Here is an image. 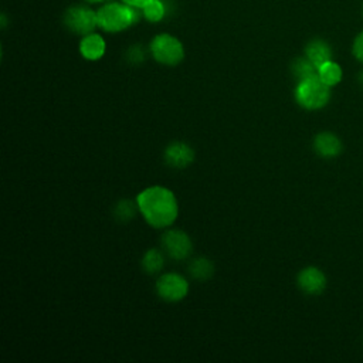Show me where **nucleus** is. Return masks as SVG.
I'll list each match as a JSON object with an SVG mask.
<instances>
[{"label":"nucleus","instance_id":"nucleus-6","mask_svg":"<svg viewBox=\"0 0 363 363\" xmlns=\"http://www.w3.org/2000/svg\"><path fill=\"white\" fill-rule=\"evenodd\" d=\"M156 291L160 298L169 302H176L187 295L189 284L179 274H163L156 282Z\"/></svg>","mask_w":363,"mask_h":363},{"label":"nucleus","instance_id":"nucleus-22","mask_svg":"<svg viewBox=\"0 0 363 363\" xmlns=\"http://www.w3.org/2000/svg\"><path fill=\"white\" fill-rule=\"evenodd\" d=\"M86 1H89V3H99V1H104V0H86Z\"/></svg>","mask_w":363,"mask_h":363},{"label":"nucleus","instance_id":"nucleus-14","mask_svg":"<svg viewBox=\"0 0 363 363\" xmlns=\"http://www.w3.org/2000/svg\"><path fill=\"white\" fill-rule=\"evenodd\" d=\"M292 74L298 78V81H302L311 77H316L318 67L308 57H301L292 62Z\"/></svg>","mask_w":363,"mask_h":363},{"label":"nucleus","instance_id":"nucleus-16","mask_svg":"<svg viewBox=\"0 0 363 363\" xmlns=\"http://www.w3.org/2000/svg\"><path fill=\"white\" fill-rule=\"evenodd\" d=\"M163 264H164V259H163V255L159 250L156 248H152L149 250L147 252H145L143 258H142V267L146 272L149 274H156L159 272L162 268H163Z\"/></svg>","mask_w":363,"mask_h":363},{"label":"nucleus","instance_id":"nucleus-20","mask_svg":"<svg viewBox=\"0 0 363 363\" xmlns=\"http://www.w3.org/2000/svg\"><path fill=\"white\" fill-rule=\"evenodd\" d=\"M123 3H126V4H129V6H133V7H136V9H142L147 1H150V0H122Z\"/></svg>","mask_w":363,"mask_h":363},{"label":"nucleus","instance_id":"nucleus-21","mask_svg":"<svg viewBox=\"0 0 363 363\" xmlns=\"http://www.w3.org/2000/svg\"><path fill=\"white\" fill-rule=\"evenodd\" d=\"M359 82H360L362 86H363V71H360V74H359Z\"/></svg>","mask_w":363,"mask_h":363},{"label":"nucleus","instance_id":"nucleus-18","mask_svg":"<svg viewBox=\"0 0 363 363\" xmlns=\"http://www.w3.org/2000/svg\"><path fill=\"white\" fill-rule=\"evenodd\" d=\"M136 207H138V204L135 206V203H132L130 200H122L118 203V206L115 208V214L119 220L128 221L135 216Z\"/></svg>","mask_w":363,"mask_h":363},{"label":"nucleus","instance_id":"nucleus-10","mask_svg":"<svg viewBox=\"0 0 363 363\" xmlns=\"http://www.w3.org/2000/svg\"><path fill=\"white\" fill-rule=\"evenodd\" d=\"M313 149L319 156L325 159H332L340 155L343 145L342 140L335 133L320 132L313 139Z\"/></svg>","mask_w":363,"mask_h":363},{"label":"nucleus","instance_id":"nucleus-5","mask_svg":"<svg viewBox=\"0 0 363 363\" xmlns=\"http://www.w3.org/2000/svg\"><path fill=\"white\" fill-rule=\"evenodd\" d=\"M64 24L75 34H91L98 26L96 11L86 6H72L64 14Z\"/></svg>","mask_w":363,"mask_h":363},{"label":"nucleus","instance_id":"nucleus-8","mask_svg":"<svg viewBox=\"0 0 363 363\" xmlns=\"http://www.w3.org/2000/svg\"><path fill=\"white\" fill-rule=\"evenodd\" d=\"M298 285L308 295H319L326 286V277L319 268L306 267L298 274Z\"/></svg>","mask_w":363,"mask_h":363},{"label":"nucleus","instance_id":"nucleus-11","mask_svg":"<svg viewBox=\"0 0 363 363\" xmlns=\"http://www.w3.org/2000/svg\"><path fill=\"white\" fill-rule=\"evenodd\" d=\"M105 48H106L105 40L99 34H95V33L84 35V38L81 40V44H79V51H81L82 57L89 61L99 60L105 54Z\"/></svg>","mask_w":363,"mask_h":363},{"label":"nucleus","instance_id":"nucleus-17","mask_svg":"<svg viewBox=\"0 0 363 363\" xmlns=\"http://www.w3.org/2000/svg\"><path fill=\"white\" fill-rule=\"evenodd\" d=\"M142 11H143V16L152 21V23H156V21H160L163 17H164V6L160 0H150L147 1L143 7H142Z\"/></svg>","mask_w":363,"mask_h":363},{"label":"nucleus","instance_id":"nucleus-4","mask_svg":"<svg viewBox=\"0 0 363 363\" xmlns=\"http://www.w3.org/2000/svg\"><path fill=\"white\" fill-rule=\"evenodd\" d=\"M150 51L156 61L164 65H176L184 57L183 44L170 34H159L150 43Z\"/></svg>","mask_w":363,"mask_h":363},{"label":"nucleus","instance_id":"nucleus-12","mask_svg":"<svg viewBox=\"0 0 363 363\" xmlns=\"http://www.w3.org/2000/svg\"><path fill=\"white\" fill-rule=\"evenodd\" d=\"M305 55L319 68L322 64L332 60V50L323 40H312L305 48Z\"/></svg>","mask_w":363,"mask_h":363},{"label":"nucleus","instance_id":"nucleus-19","mask_svg":"<svg viewBox=\"0 0 363 363\" xmlns=\"http://www.w3.org/2000/svg\"><path fill=\"white\" fill-rule=\"evenodd\" d=\"M352 52L357 61L363 62V31L357 34V37L354 38L352 45Z\"/></svg>","mask_w":363,"mask_h":363},{"label":"nucleus","instance_id":"nucleus-3","mask_svg":"<svg viewBox=\"0 0 363 363\" xmlns=\"http://www.w3.org/2000/svg\"><path fill=\"white\" fill-rule=\"evenodd\" d=\"M295 99L308 111L320 109L326 106L330 99V86H328L318 75L298 81Z\"/></svg>","mask_w":363,"mask_h":363},{"label":"nucleus","instance_id":"nucleus-2","mask_svg":"<svg viewBox=\"0 0 363 363\" xmlns=\"http://www.w3.org/2000/svg\"><path fill=\"white\" fill-rule=\"evenodd\" d=\"M139 18L136 7L129 6L126 3H109L96 10L98 27L108 33L122 31L132 24H135Z\"/></svg>","mask_w":363,"mask_h":363},{"label":"nucleus","instance_id":"nucleus-15","mask_svg":"<svg viewBox=\"0 0 363 363\" xmlns=\"http://www.w3.org/2000/svg\"><path fill=\"white\" fill-rule=\"evenodd\" d=\"M189 271H190V275L194 277L196 279H207L213 275L214 267H213V262L210 259L200 257V258H196L190 262Z\"/></svg>","mask_w":363,"mask_h":363},{"label":"nucleus","instance_id":"nucleus-13","mask_svg":"<svg viewBox=\"0 0 363 363\" xmlns=\"http://www.w3.org/2000/svg\"><path fill=\"white\" fill-rule=\"evenodd\" d=\"M318 77L328 85V86H335L340 82L342 79V68L337 62L335 61H326L318 68Z\"/></svg>","mask_w":363,"mask_h":363},{"label":"nucleus","instance_id":"nucleus-9","mask_svg":"<svg viewBox=\"0 0 363 363\" xmlns=\"http://www.w3.org/2000/svg\"><path fill=\"white\" fill-rule=\"evenodd\" d=\"M164 160L172 167L183 169L194 160V150L184 142H173L164 150Z\"/></svg>","mask_w":363,"mask_h":363},{"label":"nucleus","instance_id":"nucleus-7","mask_svg":"<svg viewBox=\"0 0 363 363\" xmlns=\"http://www.w3.org/2000/svg\"><path fill=\"white\" fill-rule=\"evenodd\" d=\"M162 245L174 259H184L191 252V241L182 230H169L162 237Z\"/></svg>","mask_w":363,"mask_h":363},{"label":"nucleus","instance_id":"nucleus-1","mask_svg":"<svg viewBox=\"0 0 363 363\" xmlns=\"http://www.w3.org/2000/svg\"><path fill=\"white\" fill-rule=\"evenodd\" d=\"M136 204L143 218L155 228L172 225L179 213L174 194L162 186L142 190L136 197Z\"/></svg>","mask_w":363,"mask_h":363}]
</instances>
